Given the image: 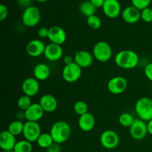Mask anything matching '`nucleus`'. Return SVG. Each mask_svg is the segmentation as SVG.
I'll return each instance as SVG.
<instances>
[{
  "mask_svg": "<svg viewBox=\"0 0 152 152\" xmlns=\"http://www.w3.org/2000/svg\"><path fill=\"white\" fill-rule=\"evenodd\" d=\"M139 56L132 50H123L119 51L114 56L115 64L123 69H133L139 64Z\"/></svg>",
  "mask_w": 152,
  "mask_h": 152,
  "instance_id": "obj_1",
  "label": "nucleus"
},
{
  "mask_svg": "<svg viewBox=\"0 0 152 152\" xmlns=\"http://www.w3.org/2000/svg\"><path fill=\"white\" fill-rule=\"evenodd\" d=\"M54 142L62 144L66 142L71 135V127L67 122L57 121L52 125L50 131Z\"/></svg>",
  "mask_w": 152,
  "mask_h": 152,
  "instance_id": "obj_2",
  "label": "nucleus"
},
{
  "mask_svg": "<svg viewBox=\"0 0 152 152\" xmlns=\"http://www.w3.org/2000/svg\"><path fill=\"white\" fill-rule=\"evenodd\" d=\"M135 112L138 118L143 121L152 120V99L147 96L140 98L135 104Z\"/></svg>",
  "mask_w": 152,
  "mask_h": 152,
  "instance_id": "obj_3",
  "label": "nucleus"
},
{
  "mask_svg": "<svg viewBox=\"0 0 152 152\" xmlns=\"http://www.w3.org/2000/svg\"><path fill=\"white\" fill-rule=\"evenodd\" d=\"M93 56L94 59L100 62H108L111 59L113 50L111 45L107 42L99 41L93 48Z\"/></svg>",
  "mask_w": 152,
  "mask_h": 152,
  "instance_id": "obj_4",
  "label": "nucleus"
},
{
  "mask_svg": "<svg viewBox=\"0 0 152 152\" xmlns=\"http://www.w3.org/2000/svg\"><path fill=\"white\" fill-rule=\"evenodd\" d=\"M41 12L35 6H30L24 10L22 15V22L28 28H34L39 23L41 20Z\"/></svg>",
  "mask_w": 152,
  "mask_h": 152,
  "instance_id": "obj_5",
  "label": "nucleus"
},
{
  "mask_svg": "<svg viewBox=\"0 0 152 152\" xmlns=\"http://www.w3.org/2000/svg\"><path fill=\"white\" fill-rule=\"evenodd\" d=\"M99 142L102 146L106 149H114L120 144V137L113 130H105L101 134Z\"/></svg>",
  "mask_w": 152,
  "mask_h": 152,
  "instance_id": "obj_6",
  "label": "nucleus"
},
{
  "mask_svg": "<svg viewBox=\"0 0 152 152\" xmlns=\"http://www.w3.org/2000/svg\"><path fill=\"white\" fill-rule=\"evenodd\" d=\"M83 68L77 63L73 62L70 65H65L62 71V77L65 82L69 83L78 81L83 74Z\"/></svg>",
  "mask_w": 152,
  "mask_h": 152,
  "instance_id": "obj_7",
  "label": "nucleus"
},
{
  "mask_svg": "<svg viewBox=\"0 0 152 152\" xmlns=\"http://www.w3.org/2000/svg\"><path fill=\"white\" fill-rule=\"evenodd\" d=\"M41 134V126L37 122H25L22 133L25 140L31 142H37Z\"/></svg>",
  "mask_w": 152,
  "mask_h": 152,
  "instance_id": "obj_8",
  "label": "nucleus"
},
{
  "mask_svg": "<svg viewBox=\"0 0 152 152\" xmlns=\"http://www.w3.org/2000/svg\"><path fill=\"white\" fill-rule=\"evenodd\" d=\"M129 133L131 137L136 140H143L148 134L147 123L139 118L135 119L133 124L129 128Z\"/></svg>",
  "mask_w": 152,
  "mask_h": 152,
  "instance_id": "obj_9",
  "label": "nucleus"
},
{
  "mask_svg": "<svg viewBox=\"0 0 152 152\" xmlns=\"http://www.w3.org/2000/svg\"><path fill=\"white\" fill-rule=\"evenodd\" d=\"M128 81L122 76H116L110 79L107 84V88L110 93L113 94H120L126 90Z\"/></svg>",
  "mask_w": 152,
  "mask_h": 152,
  "instance_id": "obj_10",
  "label": "nucleus"
},
{
  "mask_svg": "<svg viewBox=\"0 0 152 152\" xmlns=\"http://www.w3.org/2000/svg\"><path fill=\"white\" fill-rule=\"evenodd\" d=\"M102 8L104 14L110 19H115L122 13L121 5L118 0H105Z\"/></svg>",
  "mask_w": 152,
  "mask_h": 152,
  "instance_id": "obj_11",
  "label": "nucleus"
},
{
  "mask_svg": "<svg viewBox=\"0 0 152 152\" xmlns=\"http://www.w3.org/2000/svg\"><path fill=\"white\" fill-rule=\"evenodd\" d=\"M48 39L51 43L62 45L66 42V32L61 27L54 25V26L49 28V34Z\"/></svg>",
  "mask_w": 152,
  "mask_h": 152,
  "instance_id": "obj_12",
  "label": "nucleus"
},
{
  "mask_svg": "<svg viewBox=\"0 0 152 152\" xmlns=\"http://www.w3.org/2000/svg\"><path fill=\"white\" fill-rule=\"evenodd\" d=\"M44 56L48 61L56 62L63 58V49L59 45L50 42L46 45Z\"/></svg>",
  "mask_w": 152,
  "mask_h": 152,
  "instance_id": "obj_13",
  "label": "nucleus"
},
{
  "mask_svg": "<svg viewBox=\"0 0 152 152\" xmlns=\"http://www.w3.org/2000/svg\"><path fill=\"white\" fill-rule=\"evenodd\" d=\"M44 114V110L39 103H32L26 111H24L25 118L27 121L37 123L42 118Z\"/></svg>",
  "mask_w": 152,
  "mask_h": 152,
  "instance_id": "obj_14",
  "label": "nucleus"
},
{
  "mask_svg": "<svg viewBox=\"0 0 152 152\" xmlns=\"http://www.w3.org/2000/svg\"><path fill=\"white\" fill-rule=\"evenodd\" d=\"M46 45L42 40L32 39L26 45V52L31 57H39L44 55Z\"/></svg>",
  "mask_w": 152,
  "mask_h": 152,
  "instance_id": "obj_15",
  "label": "nucleus"
},
{
  "mask_svg": "<svg viewBox=\"0 0 152 152\" xmlns=\"http://www.w3.org/2000/svg\"><path fill=\"white\" fill-rule=\"evenodd\" d=\"M39 83L34 77H28L22 84V90L24 94L28 96H36L39 91Z\"/></svg>",
  "mask_w": 152,
  "mask_h": 152,
  "instance_id": "obj_16",
  "label": "nucleus"
},
{
  "mask_svg": "<svg viewBox=\"0 0 152 152\" xmlns=\"http://www.w3.org/2000/svg\"><path fill=\"white\" fill-rule=\"evenodd\" d=\"M74 62L82 68H86L91 66L94 59L93 53L87 50H78L74 53Z\"/></svg>",
  "mask_w": 152,
  "mask_h": 152,
  "instance_id": "obj_17",
  "label": "nucleus"
},
{
  "mask_svg": "<svg viewBox=\"0 0 152 152\" xmlns=\"http://www.w3.org/2000/svg\"><path fill=\"white\" fill-rule=\"evenodd\" d=\"M16 142V136L7 130L0 133V148L2 151H13Z\"/></svg>",
  "mask_w": 152,
  "mask_h": 152,
  "instance_id": "obj_18",
  "label": "nucleus"
},
{
  "mask_svg": "<svg viewBox=\"0 0 152 152\" xmlns=\"http://www.w3.org/2000/svg\"><path fill=\"white\" fill-rule=\"evenodd\" d=\"M121 16L125 22L128 24H134L141 19V10L133 5L129 6L122 11Z\"/></svg>",
  "mask_w": 152,
  "mask_h": 152,
  "instance_id": "obj_19",
  "label": "nucleus"
},
{
  "mask_svg": "<svg viewBox=\"0 0 152 152\" xmlns=\"http://www.w3.org/2000/svg\"><path fill=\"white\" fill-rule=\"evenodd\" d=\"M39 103L40 104L45 112L48 113H52L55 111L58 106L57 99L50 94L42 95L40 98Z\"/></svg>",
  "mask_w": 152,
  "mask_h": 152,
  "instance_id": "obj_20",
  "label": "nucleus"
},
{
  "mask_svg": "<svg viewBox=\"0 0 152 152\" xmlns=\"http://www.w3.org/2000/svg\"><path fill=\"white\" fill-rule=\"evenodd\" d=\"M96 125L94 116L88 112L83 115L80 116L78 120V126L80 130L84 132H89L94 129Z\"/></svg>",
  "mask_w": 152,
  "mask_h": 152,
  "instance_id": "obj_21",
  "label": "nucleus"
},
{
  "mask_svg": "<svg viewBox=\"0 0 152 152\" xmlns=\"http://www.w3.org/2000/svg\"><path fill=\"white\" fill-rule=\"evenodd\" d=\"M34 77L38 81H45L50 75V67L45 63H39L34 67L33 71Z\"/></svg>",
  "mask_w": 152,
  "mask_h": 152,
  "instance_id": "obj_22",
  "label": "nucleus"
},
{
  "mask_svg": "<svg viewBox=\"0 0 152 152\" xmlns=\"http://www.w3.org/2000/svg\"><path fill=\"white\" fill-rule=\"evenodd\" d=\"M96 8L94 6L90 1V0H86L83 1L80 5V11L83 15L86 16V17L94 15L96 13Z\"/></svg>",
  "mask_w": 152,
  "mask_h": 152,
  "instance_id": "obj_23",
  "label": "nucleus"
},
{
  "mask_svg": "<svg viewBox=\"0 0 152 152\" xmlns=\"http://www.w3.org/2000/svg\"><path fill=\"white\" fill-rule=\"evenodd\" d=\"M24 126H25V123H23L22 120H14V121H12L9 124L8 128H7V131L10 132L12 134L16 137L23 133Z\"/></svg>",
  "mask_w": 152,
  "mask_h": 152,
  "instance_id": "obj_24",
  "label": "nucleus"
},
{
  "mask_svg": "<svg viewBox=\"0 0 152 152\" xmlns=\"http://www.w3.org/2000/svg\"><path fill=\"white\" fill-rule=\"evenodd\" d=\"M37 145L42 148L47 149L54 142L50 133H42L37 141Z\"/></svg>",
  "mask_w": 152,
  "mask_h": 152,
  "instance_id": "obj_25",
  "label": "nucleus"
},
{
  "mask_svg": "<svg viewBox=\"0 0 152 152\" xmlns=\"http://www.w3.org/2000/svg\"><path fill=\"white\" fill-rule=\"evenodd\" d=\"M13 151L14 152H32V142H29L26 140L18 141L13 148Z\"/></svg>",
  "mask_w": 152,
  "mask_h": 152,
  "instance_id": "obj_26",
  "label": "nucleus"
},
{
  "mask_svg": "<svg viewBox=\"0 0 152 152\" xmlns=\"http://www.w3.org/2000/svg\"><path fill=\"white\" fill-rule=\"evenodd\" d=\"M135 119L134 118L133 115L130 113L124 112L120 114L119 117V123L122 126L126 128H130L131 126L133 124Z\"/></svg>",
  "mask_w": 152,
  "mask_h": 152,
  "instance_id": "obj_27",
  "label": "nucleus"
},
{
  "mask_svg": "<svg viewBox=\"0 0 152 152\" xmlns=\"http://www.w3.org/2000/svg\"><path fill=\"white\" fill-rule=\"evenodd\" d=\"M74 111L79 116H82L88 112V105L84 101L79 100L74 103Z\"/></svg>",
  "mask_w": 152,
  "mask_h": 152,
  "instance_id": "obj_28",
  "label": "nucleus"
},
{
  "mask_svg": "<svg viewBox=\"0 0 152 152\" xmlns=\"http://www.w3.org/2000/svg\"><path fill=\"white\" fill-rule=\"evenodd\" d=\"M32 102H31V97L28 96L27 95L24 94L21 96L18 99L17 101V106L22 111H25L29 108L31 105Z\"/></svg>",
  "mask_w": 152,
  "mask_h": 152,
  "instance_id": "obj_29",
  "label": "nucleus"
},
{
  "mask_svg": "<svg viewBox=\"0 0 152 152\" xmlns=\"http://www.w3.org/2000/svg\"><path fill=\"white\" fill-rule=\"evenodd\" d=\"M87 25L91 29L98 30L102 25V20L96 15H92V16L87 17Z\"/></svg>",
  "mask_w": 152,
  "mask_h": 152,
  "instance_id": "obj_30",
  "label": "nucleus"
},
{
  "mask_svg": "<svg viewBox=\"0 0 152 152\" xmlns=\"http://www.w3.org/2000/svg\"><path fill=\"white\" fill-rule=\"evenodd\" d=\"M131 1L134 7L139 9L140 10H142L149 7L151 0H131Z\"/></svg>",
  "mask_w": 152,
  "mask_h": 152,
  "instance_id": "obj_31",
  "label": "nucleus"
},
{
  "mask_svg": "<svg viewBox=\"0 0 152 152\" xmlns=\"http://www.w3.org/2000/svg\"><path fill=\"white\" fill-rule=\"evenodd\" d=\"M141 19L143 22L150 23L152 22V8L147 7L141 10Z\"/></svg>",
  "mask_w": 152,
  "mask_h": 152,
  "instance_id": "obj_32",
  "label": "nucleus"
},
{
  "mask_svg": "<svg viewBox=\"0 0 152 152\" xmlns=\"http://www.w3.org/2000/svg\"><path fill=\"white\" fill-rule=\"evenodd\" d=\"M7 15H8V9L7 6L3 4H0V21L2 22L4 19H6Z\"/></svg>",
  "mask_w": 152,
  "mask_h": 152,
  "instance_id": "obj_33",
  "label": "nucleus"
},
{
  "mask_svg": "<svg viewBox=\"0 0 152 152\" xmlns=\"http://www.w3.org/2000/svg\"><path fill=\"white\" fill-rule=\"evenodd\" d=\"M144 74L148 80L152 82V62L147 64L144 68Z\"/></svg>",
  "mask_w": 152,
  "mask_h": 152,
  "instance_id": "obj_34",
  "label": "nucleus"
},
{
  "mask_svg": "<svg viewBox=\"0 0 152 152\" xmlns=\"http://www.w3.org/2000/svg\"><path fill=\"white\" fill-rule=\"evenodd\" d=\"M49 34V28H45V27H42L37 31L38 37L40 39H46L48 37Z\"/></svg>",
  "mask_w": 152,
  "mask_h": 152,
  "instance_id": "obj_35",
  "label": "nucleus"
},
{
  "mask_svg": "<svg viewBox=\"0 0 152 152\" xmlns=\"http://www.w3.org/2000/svg\"><path fill=\"white\" fill-rule=\"evenodd\" d=\"M47 152H61L62 151V148H61L60 144L56 143V142H53L50 147L47 148Z\"/></svg>",
  "mask_w": 152,
  "mask_h": 152,
  "instance_id": "obj_36",
  "label": "nucleus"
},
{
  "mask_svg": "<svg viewBox=\"0 0 152 152\" xmlns=\"http://www.w3.org/2000/svg\"><path fill=\"white\" fill-rule=\"evenodd\" d=\"M33 0H17V2L20 7H24V8H27V7L31 6Z\"/></svg>",
  "mask_w": 152,
  "mask_h": 152,
  "instance_id": "obj_37",
  "label": "nucleus"
},
{
  "mask_svg": "<svg viewBox=\"0 0 152 152\" xmlns=\"http://www.w3.org/2000/svg\"><path fill=\"white\" fill-rule=\"evenodd\" d=\"M63 59V62L65 63V65H70V64L74 62V56H71V55H65L62 58Z\"/></svg>",
  "mask_w": 152,
  "mask_h": 152,
  "instance_id": "obj_38",
  "label": "nucleus"
},
{
  "mask_svg": "<svg viewBox=\"0 0 152 152\" xmlns=\"http://www.w3.org/2000/svg\"><path fill=\"white\" fill-rule=\"evenodd\" d=\"M90 1L96 8H99V7H102L105 0H90Z\"/></svg>",
  "mask_w": 152,
  "mask_h": 152,
  "instance_id": "obj_39",
  "label": "nucleus"
},
{
  "mask_svg": "<svg viewBox=\"0 0 152 152\" xmlns=\"http://www.w3.org/2000/svg\"><path fill=\"white\" fill-rule=\"evenodd\" d=\"M147 130H148V134L152 135V120L147 122Z\"/></svg>",
  "mask_w": 152,
  "mask_h": 152,
  "instance_id": "obj_40",
  "label": "nucleus"
},
{
  "mask_svg": "<svg viewBox=\"0 0 152 152\" xmlns=\"http://www.w3.org/2000/svg\"><path fill=\"white\" fill-rule=\"evenodd\" d=\"M37 1H38V2H46V1H49V0H36Z\"/></svg>",
  "mask_w": 152,
  "mask_h": 152,
  "instance_id": "obj_41",
  "label": "nucleus"
},
{
  "mask_svg": "<svg viewBox=\"0 0 152 152\" xmlns=\"http://www.w3.org/2000/svg\"><path fill=\"white\" fill-rule=\"evenodd\" d=\"M1 152H14V151H2Z\"/></svg>",
  "mask_w": 152,
  "mask_h": 152,
  "instance_id": "obj_42",
  "label": "nucleus"
}]
</instances>
